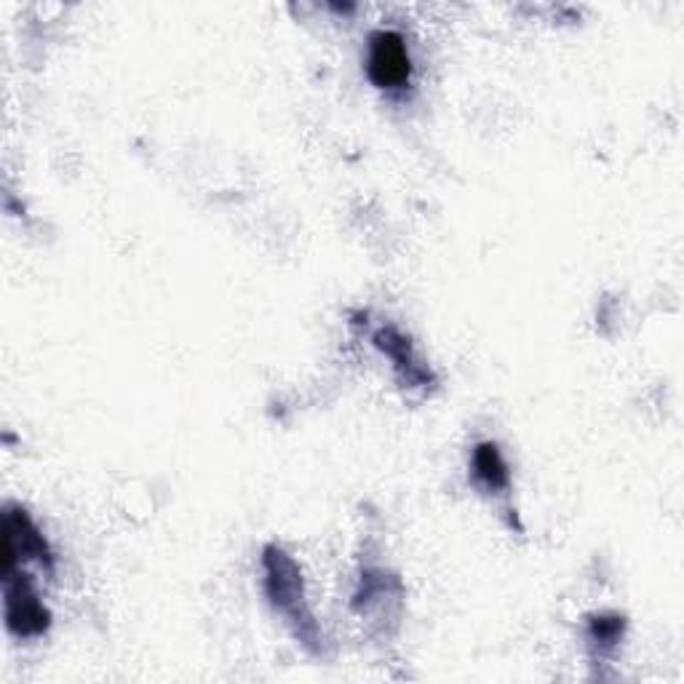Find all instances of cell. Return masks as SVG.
<instances>
[{
	"label": "cell",
	"instance_id": "1",
	"mask_svg": "<svg viewBox=\"0 0 684 684\" xmlns=\"http://www.w3.org/2000/svg\"><path fill=\"white\" fill-rule=\"evenodd\" d=\"M412 76L407 43L394 30H380L372 35L369 43V78L380 89H401Z\"/></svg>",
	"mask_w": 684,
	"mask_h": 684
},
{
	"label": "cell",
	"instance_id": "2",
	"mask_svg": "<svg viewBox=\"0 0 684 684\" xmlns=\"http://www.w3.org/2000/svg\"><path fill=\"white\" fill-rule=\"evenodd\" d=\"M5 618H9L11 631L24 633V637L27 633H41L48 626V613L43 609L24 575L16 583L5 577Z\"/></svg>",
	"mask_w": 684,
	"mask_h": 684
},
{
	"label": "cell",
	"instance_id": "3",
	"mask_svg": "<svg viewBox=\"0 0 684 684\" xmlns=\"http://www.w3.org/2000/svg\"><path fill=\"white\" fill-rule=\"evenodd\" d=\"M474 471H476V476L487 484V487H493V489L508 487V465L493 441H484V444L476 446Z\"/></svg>",
	"mask_w": 684,
	"mask_h": 684
},
{
	"label": "cell",
	"instance_id": "4",
	"mask_svg": "<svg viewBox=\"0 0 684 684\" xmlns=\"http://www.w3.org/2000/svg\"><path fill=\"white\" fill-rule=\"evenodd\" d=\"M618 631H620L618 620H609V624H607V620H599V624L594 626L596 637H599L602 642H607V644H613L615 639H618Z\"/></svg>",
	"mask_w": 684,
	"mask_h": 684
}]
</instances>
